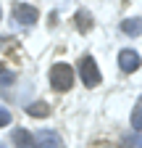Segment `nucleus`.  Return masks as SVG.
<instances>
[{"mask_svg":"<svg viewBox=\"0 0 142 148\" xmlns=\"http://www.w3.org/2000/svg\"><path fill=\"white\" fill-rule=\"evenodd\" d=\"M47 79H50V87L53 90L66 92V90H71V85H74V69H71L68 64H63V61H58V64L50 66Z\"/></svg>","mask_w":142,"mask_h":148,"instance_id":"f257e3e1","label":"nucleus"},{"mask_svg":"<svg viewBox=\"0 0 142 148\" xmlns=\"http://www.w3.org/2000/svg\"><path fill=\"white\" fill-rule=\"evenodd\" d=\"M79 79L84 82V87H97L100 85V69L95 64L92 56H82V61H79Z\"/></svg>","mask_w":142,"mask_h":148,"instance_id":"f03ea898","label":"nucleus"},{"mask_svg":"<svg viewBox=\"0 0 142 148\" xmlns=\"http://www.w3.org/2000/svg\"><path fill=\"white\" fill-rule=\"evenodd\" d=\"M37 18H40V11L29 5V3H16L13 5V21L16 24H21V27H34L37 24Z\"/></svg>","mask_w":142,"mask_h":148,"instance_id":"7ed1b4c3","label":"nucleus"},{"mask_svg":"<svg viewBox=\"0 0 142 148\" xmlns=\"http://www.w3.org/2000/svg\"><path fill=\"white\" fill-rule=\"evenodd\" d=\"M118 66H121V71H129V74H132V71H137V69L142 66V58H139L137 50H129V48H126V50L118 53Z\"/></svg>","mask_w":142,"mask_h":148,"instance_id":"20e7f679","label":"nucleus"},{"mask_svg":"<svg viewBox=\"0 0 142 148\" xmlns=\"http://www.w3.org/2000/svg\"><path fill=\"white\" fill-rule=\"evenodd\" d=\"M34 143H37V148H61V135L55 130H40L34 135Z\"/></svg>","mask_w":142,"mask_h":148,"instance_id":"39448f33","label":"nucleus"},{"mask_svg":"<svg viewBox=\"0 0 142 148\" xmlns=\"http://www.w3.org/2000/svg\"><path fill=\"white\" fill-rule=\"evenodd\" d=\"M121 32L129 34V37H139V34H142V18H139V16L124 18V21H121Z\"/></svg>","mask_w":142,"mask_h":148,"instance_id":"423d86ee","label":"nucleus"},{"mask_svg":"<svg viewBox=\"0 0 142 148\" xmlns=\"http://www.w3.org/2000/svg\"><path fill=\"white\" fill-rule=\"evenodd\" d=\"M13 145L16 148H37L34 135H29L26 130H13Z\"/></svg>","mask_w":142,"mask_h":148,"instance_id":"0eeeda50","label":"nucleus"},{"mask_svg":"<svg viewBox=\"0 0 142 148\" xmlns=\"http://www.w3.org/2000/svg\"><path fill=\"white\" fill-rule=\"evenodd\" d=\"M26 114H29V116H34V119H40V116H50V106H47V103H42V101L29 103V106H26Z\"/></svg>","mask_w":142,"mask_h":148,"instance_id":"6e6552de","label":"nucleus"},{"mask_svg":"<svg viewBox=\"0 0 142 148\" xmlns=\"http://www.w3.org/2000/svg\"><path fill=\"white\" fill-rule=\"evenodd\" d=\"M132 130L134 132H142V95L137 98V103L132 108Z\"/></svg>","mask_w":142,"mask_h":148,"instance_id":"1a4fd4ad","label":"nucleus"},{"mask_svg":"<svg viewBox=\"0 0 142 148\" xmlns=\"http://www.w3.org/2000/svg\"><path fill=\"white\" fill-rule=\"evenodd\" d=\"M76 29L79 32H90L92 29V13L90 11H79L76 13Z\"/></svg>","mask_w":142,"mask_h":148,"instance_id":"9d476101","label":"nucleus"},{"mask_svg":"<svg viewBox=\"0 0 142 148\" xmlns=\"http://www.w3.org/2000/svg\"><path fill=\"white\" fill-rule=\"evenodd\" d=\"M124 148H142V132H134L129 138H124Z\"/></svg>","mask_w":142,"mask_h":148,"instance_id":"9b49d317","label":"nucleus"},{"mask_svg":"<svg viewBox=\"0 0 142 148\" xmlns=\"http://www.w3.org/2000/svg\"><path fill=\"white\" fill-rule=\"evenodd\" d=\"M11 119H13V116H11V111L0 106V127H8V124H11Z\"/></svg>","mask_w":142,"mask_h":148,"instance_id":"f8f14e48","label":"nucleus"},{"mask_svg":"<svg viewBox=\"0 0 142 148\" xmlns=\"http://www.w3.org/2000/svg\"><path fill=\"white\" fill-rule=\"evenodd\" d=\"M3 74H5V71H3V61H0V77H3Z\"/></svg>","mask_w":142,"mask_h":148,"instance_id":"ddd939ff","label":"nucleus"},{"mask_svg":"<svg viewBox=\"0 0 142 148\" xmlns=\"http://www.w3.org/2000/svg\"><path fill=\"white\" fill-rule=\"evenodd\" d=\"M0 16H3V11H0Z\"/></svg>","mask_w":142,"mask_h":148,"instance_id":"4468645a","label":"nucleus"}]
</instances>
